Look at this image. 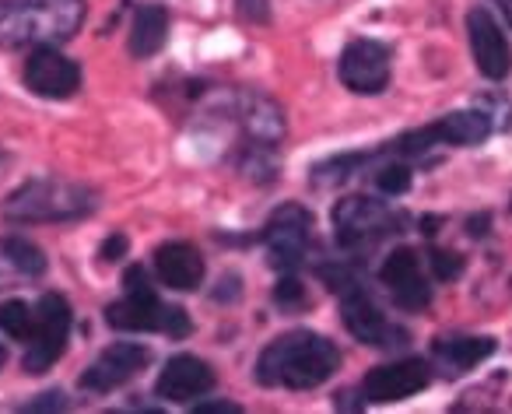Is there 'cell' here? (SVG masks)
<instances>
[{
	"instance_id": "obj_13",
	"label": "cell",
	"mask_w": 512,
	"mask_h": 414,
	"mask_svg": "<svg viewBox=\"0 0 512 414\" xmlns=\"http://www.w3.org/2000/svg\"><path fill=\"white\" fill-rule=\"evenodd\" d=\"M467 32H470V53H474L477 71L488 81H502L512 71V50L505 43L502 25L484 8H474L467 15Z\"/></svg>"
},
{
	"instance_id": "obj_27",
	"label": "cell",
	"mask_w": 512,
	"mask_h": 414,
	"mask_svg": "<svg viewBox=\"0 0 512 414\" xmlns=\"http://www.w3.org/2000/svg\"><path fill=\"white\" fill-rule=\"evenodd\" d=\"M123 285H127V292H141V288H151L148 285V274H144L141 264H134L127 274H123Z\"/></svg>"
},
{
	"instance_id": "obj_7",
	"label": "cell",
	"mask_w": 512,
	"mask_h": 414,
	"mask_svg": "<svg viewBox=\"0 0 512 414\" xmlns=\"http://www.w3.org/2000/svg\"><path fill=\"white\" fill-rule=\"evenodd\" d=\"M309 232H313V215L302 204H285L264 225V243L271 253V264L278 271H295L309 250Z\"/></svg>"
},
{
	"instance_id": "obj_2",
	"label": "cell",
	"mask_w": 512,
	"mask_h": 414,
	"mask_svg": "<svg viewBox=\"0 0 512 414\" xmlns=\"http://www.w3.org/2000/svg\"><path fill=\"white\" fill-rule=\"evenodd\" d=\"M85 22L81 0H0V50L60 46Z\"/></svg>"
},
{
	"instance_id": "obj_5",
	"label": "cell",
	"mask_w": 512,
	"mask_h": 414,
	"mask_svg": "<svg viewBox=\"0 0 512 414\" xmlns=\"http://www.w3.org/2000/svg\"><path fill=\"white\" fill-rule=\"evenodd\" d=\"M404 218L393 211L390 204L372 197H348L334 207V236L344 250H369L379 239H386L390 232H397V225Z\"/></svg>"
},
{
	"instance_id": "obj_8",
	"label": "cell",
	"mask_w": 512,
	"mask_h": 414,
	"mask_svg": "<svg viewBox=\"0 0 512 414\" xmlns=\"http://www.w3.org/2000/svg\"><path fill=\"white\" fill-rule=\"evenodd\" d=\"M390 71H393L390 50L383 43H376V39H355V43H348L341 53V64H337L344 88H351L355 95H379L390 85Z\"/></svg>"
},
{
	"instance_id": "obj_16",
	"label": "cell",
	"mask_w": 512,
	"mask_h": 414,
	"mask_svg": "<svg viewBox=\"0 0 512 414\" xmlns=\"http://www.w3.org/2000/svg\"><path fill=\"white\" fill-rule=\"evenodd\" d=\"M155 271L162 285L176 288V292H193L204 281V257L190 243H165L155 253Z\"/></svg>"
},
{
	"instance_id": "obj_28",
	"label": "cell",
	"mask_w": 512,
	"mask_h": 414,
	"mask_svg": "<svg viewBox=\"0 0 512 414\" xmlns=\"http://www.w3.org/2000/svg\"><path fill=\"white\" fill-rule=\"evenodd\" d=\"M197 414H239V404H228V400H211V404H197Z\"/></svg>"
},
{
	"instance_id": "obj_23",
	"label": "cell",
	"mask_w": 512,
	"mask_h": 414,
	"mask_svg": "<svg viewBox=\"0 0 512 414\" xmlns=\"http://www.w3.org/2000/svg\"><path fill=\"white\" fill-rule=\"evenodd\" d=\"M432 271L439 281H456L463 274V260L456 253H446V250H435L432 253Z\"/></svg>"
},
{
	"instance_id": "obj_30",
	"label": "cell",
	"mask_w": 512,
	"mask_h": 414,
	"mask_svg": "<svg viewBox=\"0 0 512 414\" xmlns=\"http://www.w3.org/2000/svg\"><path fill=\"white\" fill-rule=\"evenodd\" d=\"M0 365H4V348H0Z\"/></svg>"
},
{
	"instance_id": "obj_24",
	"label": "cell",
	"mask_w": 512,
	"mask_h": 414,
	"mask_svg": "<svg viewBox=\"0 0 512 414\" xmlns=\"http://www.w3.org/2000/svg\"><path fill=\"white\" fill-rule=\"evenodd\" d=\"M235 4H239V15L246 18V22L264 25L267 18H271V8H267V0H235Z\"/></svg>"
},
{
	"instance_id": "obj_1",
	"label": "cell",
	"mask_w": 512,
	"mask_h": 414,
	"mask_svg": "<svg viewBox=\"0 0 512 414\" xmlns=\"http://www.w3.org/2000/svg\"><path fill=\"white\" fill-rule=\"evenodd\" d=\"M341 369V351L334 341L313 330H292L271 341L256 358V379L264 386L313 390Z\"/></svg>"
},
{
	"instance_id": "obj_29",
	"label": "cell",
	"mask_w": 512,
	"mask_h": 414,
	"mask_svg": "<svg viewBox=\"0 0 512 414\" xmlns=\"http://www.w3.org/2000/svg\"><path fill=\"white\" fill-rule=\"evenodd\" d=\"M495 4L505 11V18H509V25H512V0H495Z\"/></svg>"
},
{
	"instance_id": "obj_19",
	"label": "cell",
	"mask_w": 512,
	"mask_h": 414,
	"mask_svg": "<svg viewBox=\"0 0 512 414\" xmlns=\"http://www.w3.org/2000/svg\"><path fill=\"white\" fill-rule=\"evenodd\" d=\"M169 39V11L162 4H144L134 15V29H130V53L141 60L155 57Z\"/></svg>"
},
{
	"instance_id": "obj_18",
	"label": "cell",
	"mask_w": 512,
	"mask_h": 414,
	"mask_svg": "<svg viewBox=\"0 0 512 414\" xmlns=\"http://www.w3.org/2000/svg\"><path fill=\"white\" fill-rule=\"evenodd\" d=\"M442 144H456V148H474L484 144L491 134V113L484 109H460V113H449L442 120H435Z\"/></svg>"
},
{
	"instance_id": "obj_21",
	"label": "cell",
	"mask_w": 512,
	"mask_h": 414,
	"mask_svg": "<svg viewBox=\"0 0 512 414\" xmlns=\"http://www.w3.org/2000/svg\"><path fill=\"white\" fill-rule=\"evenodd\" d=\"M0 330L11 337V341H25L29 344L32 330H36V309L22 299H8L0 302Z\"/></svg>"
},
{
	"instance_id": "obj_9",
	"label": "cell",
	"mask_w": 512,
	"mask_h": 414,
	"mask_svg": "<svg viewBox=\"0 0 512 414\" xmlns=\"http://www.w3.org/2000/svg\"><path fill=\"white\" fill-rule=\"evenodd\" d=\"M148 362H151V351L144 348V344L116 341L88 365L85 376H81V386L92 393H113V390H120L123 383H130Z\"/></svg>"
},
{
	"instance_id": "obj_26",
	"label": "cell",
	"mask_w": 512,
	"mask_h": 414,
	"mask_svg": "<svg viewBox=\"0 0 512 414\" xmlns=\"http://www.w3.org/2000/svg\"><path fill=\"white\" fill-rule=\"evenodd\" d=\"M67 400L64 393H46L43 400H32V404H25V411H64Z\"/></svg>"
},
{
	"instance_id": "obj_25",
	"label": "cell",
	"mask_w": 512,
	"mask_h": 414,
	"mask_svg": "<svg viewBox=\"0 0 512 414\" xmlns=\"http://www.w3.org/2000/svg\"><path fill=\"white\" fill-rule=\"evenodd\" d=\"M99 253H102V260H123V253H127V236H120V232L109 236Z\"/></svg>"
},
{
	"instance_id": "obj_20",
	"label": "cell",
	"mask_w": 512,
	"mask_h": 414,
	"mask_svg": "<svg viewBox=\"0 0 512 414\" xmlns=\"http://www.w3.org/2000/svg\"><path fill=\"white\" fill-rule=\"evenodd\" d=\"M0 253L8 257V264L15 267V274H22V278H39V274L46 271L43 250H39L36 243H29V239H22V236L4 239V243H0Z\"/></svg>"
},
{
	"instance_id": "obj_10",
	"label": "cell",
	"mask_w": 512,
	"mask_h": 414,
	"mask_svg": "<svg viewBox=\"0 0 512 414\" xmlns=\"http://www.w3.org/2000/svg\"><path fill=\"white\" fill-rule=\"evenodd\" d=\"M25 85L43 99H71L81 88V67L57 46H36L25 64Z\"/></svg>"
},
{
	"instance_id": "obj_22",
	"label": "cell",
	"mask_w": 512,
	"mask_h": 414,
	"mask_svg": "<svg viewBox=\"0 0 512 414\" xmlns=\"http://www.w3.org/2000/svg\"><path fill=\"white\" fill-rule=\"evenodd\" d=\"M274 302H278L281 309H288V313H299L309 302V295L299 278H281L278 285H274Z\"/></svg>"
},
{
	"instance_id": "obj_4",
	"label": "cell",
	"mask_w": 512,
	"mask_h": 414,
	"mask_svg": "<svg viewBox=\"0 0 512 414\" xmlns=\"http://www.w3.org/2000/svg\"><path fill=\"white\" fill-rule=\"evenodd\" d=\"M106 323L113 330H127V334H169L176 341H183L193 330L186 309L179 306H165L151 288H141V292H127L123 299H116L113 306L106 309Z\"/></svg>"
},
{
	"instance_id": "obj_3",
	"label": "cell",
	"mask_w": 512,
	"mask_h": 414,
	"mask_svg": "<svg viewBox=\"0 0 512 414\" xmlns=\"http://www.w3.org/2000/svg\"><path fill=\"white\" fill-rule=\"evenodd\" d=\"M95 211V193L67 179H32L4 200V218L18 225L74 222Z\"/></svg>"
},
{
	"instance_id": "obj_15",
	"label": "cell",
	"mask_w": 512,
	"mask_h": 414,
	"mask_svg": "<svg viewBox=\"0 0 512 414\" xmlns=\"http://www.w3.org/2000/svg\"><path fill=\"white\" fill-rule=\"evenodd\" d=\"M214 386V372L207 362H200L197 355H172L165 362V369L158 372V397L172 400V404H186L193 397H204Z\"/></svg>"
},
{
	"instance_id": "obj_11",
	"label": "cell",
	"mask_w": 512,
	"mask_h": 414,
	"mask_svg": "<svg viewBox=\"0 0 512 414\" xmlns=\"http://www.w3.org/2000/svg\"><path fill=\"white\" fill-rule=\"evenodd\" d=\"M432 379L428 372V362L421 358H404V362H390L372 369L369 376L362 379V397L372 400V404H393V400H407L414 393H421Z\"/></svg>"
},
{
	"instance_id": "obj_12",
	"label": "cell",
	"mask_w": 512,
	"mask_h": 414,
	"mask_svg": "<svg viewBox=\"0 0 512 414\" xmlns=\"http://www.w3.org/2000/svg\"><path fill=\"white\" fill-rule=\"evenodd\" d=\"M341 313H344V327H348L362 344H372V348L404 344V330L393 327V323L379 313L376 302H372L358 285H351L341 292Z\"/></svg>"
},
{
	"instance_id": "obj_14",
	"label": "cell",
	"mask_w": 512,
	"mask_h": 414,
	"mask_svg": "<svg viewBox=\"0 0 512 414\" xmlns=\"http://www.w3.org/2000/svg\"><path fill=\"white\" fill-rule=\"evenodd\" d=\"M379 281L386 292L393 295L400 309H425L432 302V288H428L425 274H421V260L414 250H393L379 267Z\"/></svg>"
},
{
	"instance_id": "obj_6",
	"label": "cell",
	"mask_w": 512,
	"mask_h": 414,
	"mask_svg": "<svg viewBox=\"0 0 512 414\" xmlns=\"http://www.w3.org/2000/svg\"><path fill=\"white\" fill-rule=\"evenodd\" d=\"M71 337V302L60 292H46L36 306V330L29 337V351L22 358V369L32 376H43L64 355Z\"/></svg>"
},
{
	"instance_id": "obj_17",
	"label": "cell",
	"mask_w": 512,
	"mask_h": 414,
	"mask_svg": "<svg viewBox=\"0 0 512 414\" xmlns=\"http://www.w3.org/2000/svg\"><path fill=\"white\" fill-rule=\"evenodd\" d=\"M491 355H495V341L491 337H453V341L435 344V362L442 365L446 376H463V372L477 369Z\"/></svg>"
}]
</instances>
